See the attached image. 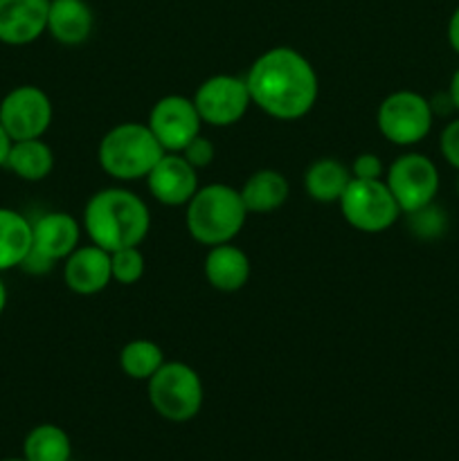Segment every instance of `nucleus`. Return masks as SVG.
<instances>
[{"instance_id": "obj_32", "label": "nucleus", "mask_w": 459, "mask_h": 461, "mask_svg": "<svg viewBox=\"0 0 459 461\" xmlns=\"http://www.w3.org/2000/svg\"><path fill=\"white\" fill-rule=\"evenodd\" d=\"M448 97H450V102H453L454 111H459V68H457V70H454L453 79H450Z\"/></svg>"}, {"instance_id": "obj_12", "label": "nucleus", "mask_w": 459, "mask_h": 461, "mask_svg": "<svg viewBox=\"0 0 459 461\" xmlns=\"http://www.w3.org/2000/svg\"><path fill=\"white\" fill-rule=\"evenodd\" d=\"M144 180L151 196L166 207L187 205L201 187L198 169L184 160L183 153H165Z\"/></svg>"}, {"instance_id": "obj_16", "label": "nucleus", "mask_w": 459, "mask_h": 461, "mask_svg": "<svg viewBox=\"0 0 459 461\" xmlns=\"http://www.w3.org/2000/svg\"><path fill=\"white\" fill-rule=\"evenodd\" d=\"M207 284L220 293H237L250 279V259L241 248L230 243L212 246L202 261Z\"/></svg>"}, {"instance_id": "obj_28", "label": "nucleus", "mask_w": 459, "mask_h": 461, "mask_svg": "<svg viewBox=\"0 0 459 461\" xmlns=\"http://www.w3.org/2000/svg\"><path fill=\"white\" fill-rule=\"evenodd\" d=\"M439 149H441V156L446 158V162H448L453 169L459 171V117L457 120L448 122L446 129L441 131Z\"/></svg>"}, {"instance_id": "obj_22", "label": "nucleus", "mask_w": 459, "mask_h": 461, "mask_svg": "<svg viewBox=\"0 0 459 461\" xmlns=\"http://www.w3.org/2000/svg\"><path fill=\"white\" fill-rule=\"evenodd\" d=\"M22 459L27 461H72V441L63 428L40 423L27 432L22 441Z\"/></svg>"}, {"instance_id": "obj_34", "label": "nucleus", "mask_w": 459, "mask_h": 461, "mask_svg": "<svg viewBox=\"0 0 459 461\" xmlns=\"http://www.w3.org/2000/svg\"><path fill=\"white\" fill-rule=\"evenodd\" d=\"M0 461H27V459H22V457H9V459H0Z\"/></svg>"}, {"instance_id": "obj_9", "label": "nucleus", "mask_w": 459, "mask_h": 461, "mask_svg": "<svg viewBox=\"0 0 459 461\" xmlns=\"http://www.w3.org/2000/svg\"><path fill=\"white\" fill-rule=\"evenodd\" d=\"M250 93L246 79L234 75H214L198 86L194 95V106L201 115L202 124L225 129L246 115L250 108Z\"/></svg>"}, {"instance_id": "obj_10", "label": "nucleus", "mask_w": 459, "mask_h": 461, "mask_svg": "<svg viewBox=\"0 0 459 461\" xmlns=\"http://www.w3.org/2000/svg\"><path fill=\"white\" fill-rule=\"evenodd\" d=\"M0 124L14 142L43 138L52 124V102L48 93L39 86H18L9 90L0 102Z\"/></svg>"}, {"instance_id": "obj_15", "label": "nucleus", "mask_w": 459, "mask_h": 461, "mask_svg": "<svg viewBox=\"0 0 459 461\" xmlns=\"http://www.w3.org/2000/svg\"><path fill=\"white\" fill-rule=\"evenodd\" d=\"M81 225L66 212H48L32 223V248L48 259L63 261L79 248Z\"/></svg>"}, {"instance_id": "obj_33", "label": "nucleus", "mask_w": 459, "mask_h": 461, "mask_svg": "<svg viewBox=\"0 0 459 461\" xmlns=\"http://www.w3.org/2000/svg\"><path fill=\"white\" fill-rule=\"evenodd\" d=\"M4 306H7V286H4L3 277H0V315H3Z\"/></svg>"}, {"instance_id": "obj_30", "label": "nucleus", "mask_w": 459, "mask_h": 461, "mask_svg": "<svg viewBox=\"0 0 459 461\" xmlns=\"http://www.w3.org/2000/svg\"><path fill=\"white\" fill-rule=\"evenodd\" d=\"M446 34H448L450 48H453L454 54H457V57H459V7L454 9L453 16H450L448 30H446Z\"/></svg>"}, {"instance_id": "obj_25", "label": "nucleus", "mask_w": 459, "mask_h": 461, "mask_svg": "<svg viewBox=\"0 0 459 461\" xmlns=\"http://www.w3.org/2000/svg\"><path fill=\"white\" fill-rule=\"evenodd\" d=\"M410 216V223H412V230L417 237L421 239H436L446 232L448 228V219H446L444 210L436 207L435 203L421 207V210L412 212Z\"/></svg>"}, {"instance_id": "obj_31", "label": "nucleus", "mask_w": 459, "mask_h": 461, "mask_svg": "<svg viewBox=\"0 0 459 461\" xmlns=\"http://www.w3.org/2000/svg\"><path fill=\"white\" fill-rule=\"evenodd\" d=\"M12 142H14V140L9 138L7 131H4L3 124H0V167H4V162H7V156H9V149H12Z\"/></svg>"}, {"instance_id": "obj_20", "label": "nucleus", "mask_w": 459, "mask_h": 461, "mask_svg": "<svg viewBox=\"0 0 459 461\" xmlns=\"http://www.w3.org/2000/svg\"><path fill=\"white\" fill-rule=\"evenodd\" d=\"M32 248V221L21 212L0 207V273L18 268Z\"/></svg>"}, {"instance_id": "obj_1", "label": "nucleus", "mask_w": 459, "mask_h": 461, "mask_svg": "<svg viewBox=\"0 0 459 461\" xmlns=\"http://www.w3.org/2000/svg\"><path fill=\"white\" fill-rule=\"evenodd\" d=\"M250 102L282 122L309 115L320 84L309 59L292 48H273L256 57L246 77Z\"/></svg>"}, {"instance_id": "obj_17", "label": "nucleus", "mask_w": 459, "mask_h": 461, "mask_svg": "<svg viewBox=\"0 0 459 461\" xmlns=\"http://www.w3.org/2000/svg\"><path fill=\"white\" fill-rule=\"evenodd\" d=\"M94 16L86 0H50L48 32L61 45H81L93 34Z\"/></svg>"}, {"instance_id": "obj_19", "label": "nucleus", "mask_w": 459, "mask_h": 461, "mask_svg": "<svg viewBox=\"0 0 459 461\" xmlns=\"http://www.w3.org/2000/svg\"><path fill=\"white\" fill-rule=\"evenodd\" d=\"M4 167L21 180L39 183V180H45L52 174L54 153L50 144L43 142L40 138L16 140V142H12Z\"/></svg>"}, {"instance_id": "obj_24", "label": "nucleus", "mask_w": 459, "mask_h": 461, "mask_svg": "<svg viewBox=\"0 0 459 461\" xmlns=\"http://www.w3.org/2000/svg\"><path fill=\"white\" fill-rule=\"evenodd\" d=\"M111 273L112 279L124 286L140 282L144 275V255L140 248H122V250L111 252Z\"/></svg>"}, {"instance_id": "obj_29", "label": "nucleus", "mask_w": 459, "mask_h": 461, "mask_svg": "<svg viewBox=\"0 0 459 461\" xmlns=\"http://www.w3.org/2000/svg\"><path fill=\"white\" fill-rule=\"evenodd\" d=\"M52 266H54L52 259H48L45 255L36 252L34 248H30V252H27V257L22 259V264L18 266V268H22L25 273H30V275H45L52 270Z\"/></svg>"}, {"instance_id": "obj_7", "label": "nucleus", "mask_w": 459, "mask_h": 461, "mask_svg": "<svg viewBox=\"0 0 459 461\" xmlns=\"http://www.w3.org/2000/svg\"><path fill=\"white\" fill-rule=\"evenodd\" d=\"M435 122L432 104L414 90H396L387 95L376 113L382 138L396 147H412L428 138Z\"/></svg>"}, {"instance_id": "obj_11", "label": "nucleus", "mask_w": 459, "mask_h": 461, "mask_svg": "<svg viewBox=\"0 0 459 461\" xmlns=\"http://www.w3.org/2000/svg\"><path fill=\"white\" fill-rule=\"evenodd\" d=\"M147 126L166 153H180L196 135H201L202 120L194 106V99L166 95L153 104Z\"/></svg>"}, {"instance_id": "obj_23", "label": "nucleus", "mask_w": 459, "mask_h": 461, "mask_svg": "<svg viewBox=\"0 0 459 461\" xmlns=\"http://www.w3.org/2000/svg\"><path fill=\"white\" fill-rule=\"evenodd\" d=\"M165 365V354L153 340H130L120 351V367L133 381H148Z\"/></svg>"}, {"instance_id": "obj_8", "label": "nucleus", "mask_w": 459, "mask_h": 461, "mask_svg": "<svg viewBox=\"0 0 459 461\" xmlns=\"http://www.w3.org/2000/svg\"><path fill=\"white\" fill-rule=\"evenodd\" d=\"M403 214L421 210L435 203L439 194V169L423 153H403L396 158L382 178Z\"/></svg>"}, {"instance_id": "obj_6", "label": "nucleus", "mask_w": 459, "mask_h": 461, "mask_svg": "<svg viewBox=\"0 0 459 461\" xmlns=\"http://www.w3.org/2000/svg\"><path fill=\"white\" fill-rule=\"evenodd\" d=\"M342 216L354 230L364 234H378L390 230L403 214L392 196L385 180L351 178L345 194L338 201Z\"/></svg>"}, {"instance_id": "obj_13", "label": "nucleus", "mask_w": 459, "mask_h": 461, "mask_svg": "<svg viewBox=\"0 0 459 461\" xmlns=\"http://www.w3.org/2000/svg\"><path fill=\"white\" fill-rule=\"evenodd\" d=\"M63 264L66 286L76 295H97L111 284V252L88 243L68 255Z\"/></svg>"}, {"instance_id": "obj_21", "label": "nucleus", "mask_w": 459, "mask_h": 461, "mask_svg": "<svg viewBox=\"0 0 459 461\" xmlns=\"http://www.w3.org/2000/svg\"><path fill=\"white\" fill-rule=\"evenodd\" d=\"M351 169L333 158H320L306 169L304 187L315 203H338L351 183Z\"/></svg>"}, {"instance_id": "obj_27", "label": "nucleus", "mask_w": 459, "mask_h": 461, "mask_svg": "<svg viewBox=\"0 0 459 461\" xmlns=\"http://www.w3.org/2000/svg\"><path fill=\"white\" fill-rule=\"evenodd\" d=\"M385 174L381 158L376 153H360L356 160L351 162V176L360 180H381Z\"/></svg>"}, {"instance_id": "obj_4", "label": "nucleus", "mask_w": 459, "mask_h": 461, "mask_svg": "<svg viewBox=\"0 0 459 461\" xmlns=\"http://www.w3.org/2000/svg\"><path fill=\"white\" fill-rule=\"evenodd\" d=\"M165 153L147 124L122 122L102 138L97 160L111 178L130 183L147 178Z\"/></svg>"}, {"instance_id": "obj_3", "label": "nucleus", "mask_w": 459, "mask_h": 461, "mask_svg": "<svg viewBox=\"0 0 459 461\" xmlns=\"http://www.w3.org/2000/svg\"><path fill=\"white\" fill-rule=\"evenodd\" d=\"M246 219L248 210L238 189L223 183L198 187L192 201L184 205V225L189 237L207 248L234 241Z\"/></svg>"}, {"instance_id": "obj_18", "label": "nucleus", "mask_w": 459, "mask_h": 461, "mask_svg": "<svg viewBox=\"0 0 459 461\" xmlns=\"http://www.w3.org/2000/svg\"><path fill=\"white\" fill-rule=\"evenodd\" d=\"M248 214H270L288 201L291 185L286 176L274 169H259L238 189Z\"/></svg>"}, {"instance_id": "obj_26", "label": "nucleus", "mask_w": 459, "mask_h": 461, "mask_svg": "<svg viewBox=\"0 0 459 461\" xmlns=\"http://www.w3.org/2000/svg\"><path fill=\"white\" fill-rule=\"evenodd\" d=\"M180 153H183L189 165H194L196 169H202V167L212 165V160H214V144L207 138H202V135H196Z\"/></svg>"}, {"instance_id": "obj_2", "label": "nucleus", "mask_w": 459, "mask_h": 461, "mask_svg": "<svg viewBox=\"0 0 459 461\" xmlns=\"http://www.w3.org/2000/svg\"><path fill=\"white\" fill-rule=\"evenodd\" d=\"M151 228L148 207L138 194L124 187L99 189L84 207V230L90 243L106 252L133 248L147 239Z\"/></svg>"}, {"instance_id": "obj_5", "label": "nucleus", "mask_w": 459, "mask_h": 461, "mask_svg": "<svg viewBox=\"0 0 459 461\" xmlns=\"http://www.w3.org/2000/svg\"><path fill=\"white\" fill-rule=\"evenodd\" d=\"M148 403L171 423L192 421L202 408V381L187 363H165L147 381Z\"/></svg>"}, {"instance_id": "obj_14", "label": "nucleus", "mask_w": 459, "mask_h": 461, "mask_svg": "<svg viewBox=\"0 0 459 461\" xmlns=\"http://www.w3.org/2000/svg\"><path fill=\"white\" fill-rule=\"evenodd\" d=\"M50 0H0V43L27 45L48 32Z\"/></svg>"}]
</instances>
